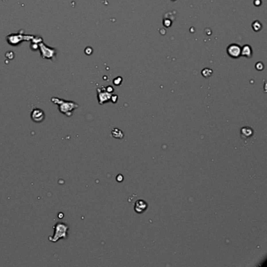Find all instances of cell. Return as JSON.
<instances>
[{"label":"cell","mask_w":267,"mask_h":267,"mask_svg":"<svg viewBox=\"0 0 267 267\" xmlns=\"http://www.w3.org/2000/svg\"><path fill=\"white\" fill-rule=\"evenodd\" d=\"M54 233L53 236L49 237V240L51 242H57L60 239H66L67 237V231L69 227L63 222H57L54 227Z\"/></svg>","instance_id":"obj_1"},{"label":"cell","mask_w":267,"mask_h":267,"mask_svg":"<svg viewBox=\"0 0 267 267\" xmlns=\"http://www.w3.org/2000/svg\"><path fill=\"white\" fill-rule=\"evenodd\" d=\"M60 102L62 103H59L58 104L60 105V111L61 113H63L64 115H67L68 117H70L71 115L72 110H74L75 108H77L78 105L75 103H72V102H65V101L60 100Z\"/></svg>","instance_id":"obj_2"},{"label":"cell","mask_w":267,"mask_h":267,"mask_svg":"<svg viewBox=\"0 0 267 267\" xmlns=\"http://www.w3.org/2000/svg\"><path fill=\"white\" fill-rule=\"evenodd\" d=\"M31 117L33 121L36 123H40L45 119V113L43 112L42 110L34 109L32 111Z\"/></svg>","instance_id":"obj_3"},{"label":"cell","mask_w":267,"mask_h":267,"mask_svg":"<svg viewBox=\"0 0 267 267\" xmlns=\"http://www.w3.org/2000/svg\"><path fill=\"white\" fill-rule=\"evenodd\" d=\"M111 135L113 137L118 138V139H122L124 137V133L118 129H113L111 132Z\"/></svg>","instance_id":"obj_8"},{"label":"cell","mask_w":267,"mask_h":267,"mask_svg":"<svg viewBox=\"0 0 267 267\" xmlns=\"http://www.w3.org/2000/svg\"><path fill=\"white\" fill-rule=\"evenodd\" d=\"M253 134V131L251 128L248 127H244L243 129H241V135L244 137H250Z\"/></svg>","instance_id":"obj_6"},{"label":"cell","mask_w":267,"mask_h":267,"mask_svg":"<svg viewBox=\"0 0 267 267\" xmlns=\"http://www.w3.org/2000/svg\"><path fill=\"white\" fill-rule=\"evenodd\" d=\"M117 180H118V182H121V181H122V180H123V176H122V175H118V176H117Z\"/></svg>","instance_id":"obj_11"},{"label":"cell","mask_w":267,"mask_h":267,"mask_svg":"<svg viewBox=\"0 0 267 267\" xmlns=\"http://www.w3.org/2000/svg\"><path fill=\"white\" fill-rule=\"evenodd\" d=\"M228 55L233 58H237L241 55V47L237 46V44H232L230 45L227 49Z\"/></svg>","instance_id":"obj_4"},{"label":"cell","mask_w":267,"mask_h":267,"mask_svg":"<svg viewBox=\"0 0 267 267\" xmlns=\"http://www.w3.org/2000/svg\"><path fill=\"white\" fill-rule=\"evenodd\" d=\"M147 207H148V204L146 201H144V200H138L136 201L134 209H135L136 212L143 213L146 211Z\"/></svg>","instance_id":"obj_5"},{"label":"cell","mask_w":267,"mask_h":267,"mask_svg":"<svg viewBox=\"0 0 267 267\" xmlns=\"http://www.w3.org/2000/svg\"><path fill=\"white\" fill-rule=\"evenodd\" d=\"M172 1H175V0H172Z\"/></svg>","instance_id":"obj_12"},{"label":"cell","mask_w":267,"mask_h":267,"mask_svg":"<svg viewBox=\"0 0 267 267\" xmlns=\"http://www.w3.org/2000/svg\"><path fill=\"white\" fill-rule=\"evenodd\" d=\"M252 27H253V29H254L255 31L258 32V31H259V30L261 29L262 24L259 23L258 21H256V22H254V23H253Z\"/></svg>","instance_id":"obj_9"},{"label":"cell","mask_w":267,"mask_h":267,"mask_svg":"<svg viewBox=\"0 0 267 267\" xmlns=\"http://www.w3.org/2000/svg\"><path fill=\"white\" fill-rule=\"evenodd\" d=\"M241 55H244V56H246L247 57H251V47L249 46H244L243 47V49H241Z\"/></svg>","instance_id":"obj_7"},{"label":"cell","mask_w":267,"mask_h":267,"mask_svg":"<svg viewBox=\"0 0 267 267\" xmlns=\"http://www.w3.org/2000/svg\"><path fill=\"white\" fill-rule=\"evenodd\" d=\"M111 100H112L113 103H115L117 100H118V96H111Z\"/></svg>","instance_id":"obj_10"}]
</instances>
